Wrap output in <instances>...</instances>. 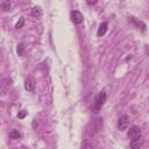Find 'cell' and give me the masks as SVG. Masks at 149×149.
Segmentation results:
<instances>
[{
  "mask_svg": "<svg viewBox=\"0 0 149 149\" xmlns=\"http://www.w3.org/2000/svg\"><path fill=\"white\" fill-rule=\"evenodd\" d=\"M102 125H104V120H102V118H97L95 120H93L90 125H88V127H87V134L88 135H95L97 133H99L100 132V129L102 128Z\"/></svg>",
  "mask_w": 149,
  "mask_h": 149,
  "instance_id": "obj_1",
  "label": "cell"
},
{
  "mask_svg": "<svg viewBox=\"0 0 149 149\" xmlns=\"http://www.w3.org/2000/svg\"><path fill=\"white\" fill-rule=\"evenodd\" d=\"M105 101H106V92H105V91H101V92H99V93L95 95V98H94L93 108L97 109V111H99V109L102 107V105L105 104Z\"/></svg>",
  "mask_w": 149,
  "mask_h": 149,
  "instance_id": "obj_2",
  "label": "cell"
},
{
  "mask_svg": "<svg viewBox=\"0 0 149 149\" xmlns=\"http://www.w3.org/2000/svg\"><path fill=\"white\" fill-rule=\"evenodd\" d=\"M129 126V116L127 114H122L118 120V128L119 130H126Z\"/></svg>",
  "mask_w": 149,
  "mask_h": 149,
  "instance_id": "obj_3",
  "label": "cell"
},
{
  "mask_svg": "<svg viewBox=\"0 0 149 149\" xmlns=\"http://www.w3.org/2000/svg\"><path fill=\"white\" fill-rule=\"evenodd\" d=\"M127 135H128V137H129V139H132V140L142 137V134H141V129H140V127H137V126H132V127L128 129V132H127Z\"/></svg>",
  "mask_w": 149,
  "mask_h": 149,
  "instance_id": "obj_4",
  "label": "cell"
},
{
  "mask_svg": "<svg viewBox=\"0 0 149 149\" xmlns=\"http://www.w3.org/2000/svg\"><path fill=\"white\" fill-rule=\"evenodd\" d=\"M70 17H71V21L74 24H79V23H81L84 21V16L79 10H72L70 13Z\"/></svg>",
  "mask_w": 149,
  "mask_h": 149,
  "instance_id": "obj_5",
  "label": "cell"
},
{
  "mask_svg": "<svg viewBox=\"0 0 149 149\" xmlns=\"http://www.w3.org/2000/svg\"><path fill=\"white\" fill-rule=\"evenodd\" d=\"M10 86H12V79H8V78L3 79L1 81V84H0V94L1 95H5Z\"/></svg>",
  "mask_w": 149,
  "mask_h": 149,
  "instance_id": "obj_6",
  "label": "cell"
},
{
  "mask_svg": "<svg viewBox=\"0 0 149 149\" xmlns=\"http://www.w3.org/2000/svg\"><path fill=\"white\" fill-rule=\"evenodd\" d=\"M142 144H143L142 137H140V139H134V140L130 141V149H140V148L142 147Z\"/></svg>",
  "mask_w": 149,
  "mask_h": 149,
  "instance_id": "obj_7",
  "label": "cell"
},
{
  "mask_svg": "<svg viewBox=\"0 0 149 149\" xmlns=\"http://www.w3.org/2000/svg\"><path fill=\"white\" fill-rule=\"evenodd\" d=\"M95 148V143L92 140H84L81 143V148L80 149H94Z\"/></svg>",
  "mask_w": 149,
  "mask_h": 149,
  "instance_id": "obj_8",
  "label": "cell"
},
{
  "mask_svg": "<svg viewBox=\"0 0 149 149\" xmlns=\"http://www.w3.org/2000/svg\"><path fill=\"white\" fill-rule=\"evenodd\" d=\"M107 28H108V24H107V22H102V23H100V26H99V28H98V36H104L105 34H106V31H107Z\"/></svg>",
  "mask_w": 149,
  "mask_h": 149,
  "instance_id": "obj_9",
  "label": "cell"
},
{
  "mask_svg": "<svg viewBox=\"0 0 149 149\" xmlns=\"http://www.w3.org/2000/svg\"><path fill=\"white\" fill-rule=\"evenodd\" d=\"M30 14H31V16H33V17H36V19H40V17L42 16V14H43V12H42V9H41V7H34V8L31 9V12H30Z\"/></svg>",
  "mask_w": 149,
  "mask_h": 149,
  "instance_id": "obj_10",
  "label": "cell"
},
{
  "mask_svg": "<svg viewBox=\"0 0 149 149\" xmlns=\"http://www.w3.org/2000/svg\"><path fill=\"white\" fill-rule=\"evenodd\" d=\"M24 88L27 90V91H29V92H31V91H34V88H35V81L33 80V79H27L26 80V83H24Z\"/></svg>",
  "mask_w": 149,
  "mask_h": 149,
  "instance_id": "obj_11",
  "label": "cell"
},
{
  "mask_svg": "<svg viewBox=\"0 0 149 149\" xmlns=\"http://www.w3.org/2000/svg\"><path fill=\"white\" fill-rule=\"evenodd\" d=\"M0 8H1L3 12L10 10V2H8V1H2V2H0Z\"/></svg>",
  "mask_w": 149,
  "mask_h": 149,
  "instance_id": "obj_12",
  "label": "cell"
},
{
  "mask_svg": "<svg viewBox=\"0 0 149 149\" xmlns=\"http://www.w3.org/2000/svg\"><path fill=\"white\" fill-rule=\"evenodd\" d=\"M130 19H132V21H133V22H134V23L136 24V27H139V28L141 27V29H142V30H146L147 26H146V24H144V23H143L142 21H139V20H136L135 17H130Z\"/></svg>",
  "mask_w": 149,
  "mask_h": 149,
  "instance_id": "obj_13",
  "label": "cell"
},
{
  "mask_svg": "<svg viewBox=\"0 0 149 149\" xmlns=\"http://www.w3.org/2000/svg\"><path fill=\"white\" fill-rule=\"evenodd\" d=\"M21 136V134L19 133V130H16V129H13L10 133H9V137H12V139H19Z\"/></svg>",
  "mask_w": 149,
  "mask_h": 149,
  "instance_id": "obj_14",
  "label": "cell"
},
{
  "mask_svg": "<svg viewBox=\"0 0 149 149\" xmlns=\"http://www.w3.org/2000/svg\"><path fill=\"white\" fill-rule=\"evenodd\" d=\"M23 24H24V19H23V17H20L19 21L16 22V24H15V28H16V29H20V28L23 27Z\"/></svg>",
  "mask_w": 149,
  "mask_h": 149,
  "instance_id": "obj_15",
  "label": "cell"
},
{
  "mask_svg": "<svg viewBox=\"0 0 149 149\" xmlns=\"http://www.w3.org/2000/svg\"><path fill=\"white\" fill-rule=\"evenodd\" d=\"M23 49H24V47H23V44H22V43L17 44V49H16V51H17L19 56H22V55H23Z\"/></svg>",
  "mask_w": 149,
  "mask_h": 149,
  "instance_id": "obj_16",
  "label": "cell"
},
{
  "mask_svg": "<svg viewBox=\"0 0 149 149\" xmlns=\"http://www.w3.org/2000/svg\"><path fill=\"white\" fill-rule=\"evenodd\" d=\"M26 115H27V112H26V111H21V112H19L17 118H19V119H23Z\"/></svg>",
  "mask_w": 149,
  "mask_h": 149,
  "instance_id": "obj_17",
  "label": "cell"
},
{
  "mask_svg": "<svg viewBox=\"0 0 149 149\" xmlns=\"http://www.w3.org/2000/svg\"><path fill=\"white\" fill-rule=\"evenodd\" d=\"M87 3H88V5H95L97 1H95V0H93V1H87Z\"/></svg>",
  "mask_w": 149,
  "mask_h": 149,
  "instance_id": "obj_18",
  "label": "cell"
}]
</instances>
